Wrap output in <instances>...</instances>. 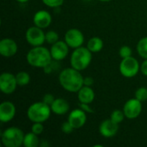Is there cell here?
I'll return each instance as SVG.
<instances>
[{"label":"cell","instance_id":"6da1fadb","mask_svg":"<svg viewBox=\"0 0 147 147\" xmlns=\"http://www.w3.org/2000/svg\"><path fill=\"white\" fill-rule=\"evenodd\" d=\"M59 83L65 90L71 93H78L84 86V77L80 71L71 66L63 69L59 72Z\"/></svg>","mask_w":147,"mask_h":147},{"label":"cell","instance_id":"7a4b0ae2","mask_svg":"<svg viewBox=\"0 0 147 147\" xmlns=\"http://www.w3.org/2000/svg\"><path fill=\"white\" fill-rule=\"evenodd\" d=\"M27 62L34 68H44L52 61L50 49L43 46L33 47L27 53Z\"/></svg>","mask_w":147,"mask_h":147},{"label":"cell","instance_id":"3957f363","mask_svg":"<svg viewBox=\"0 0 147 147\" xmlns=\"http://www.w3.org/2000/svg\"><path fill=\"white\" fill-rule=\"evenodd\" d=\"M92 60V53L87 47H80L71 53L70 58L71 66L78 71H84L89 67Z\"/></svg>","mask_w":147,"mask_h":147},{"label":"cell","instance_id":"277c9868","mask_svg":"<svg viewBox=\"0 0 147 147\" xmlns=\"http://www.w3.org/2000/svg\"><path fill=\"white\" fill-rule=\"evenodd\" d=\"M52 114V110L49 105L45 102H36L32 103L27 110V116L31 122L44 123L47 121Z\"/></svg>","mask_w":147,"mask_h":147},{"label":"cell","instance_id":"5b68a950","mask_svg":"<svg viewBox=\"0 0 147 147\" xmlns=\"http://www.w3.org/2000/svg\"><path fill=\"white\" fill-rule=\"evenodd\" d=\"M23 131L17 127L6 128L1 134L2 144L5 147H20L23 145Z\"/></svg>","mask_w":147,"mask_h":147},{"label":"cell","instance_id":"8992f818","mask_svg":"<svg viewBox=\"0 0 147 147\" xmlns=\"http://www.w3.org/2000/svg\"><path fill=\"white\" fill-rule=\"evenodd\" d=\"M119 70L123 77L131 78L138 74L140 70V65L136 58L130 56L121 59L119 65Z\"/></svg>","mask_w":147,"mask_h":147},{"label":"cell","instance_id":"52a82bcc","mask_svg":"<svg viewBox=\"0 0 147 147\" xmlns=\"http://www.w3.org/2000/svg\"><path fill=\"white\" fill-rule=\"evenodd\" d=\"M25 39L32 47L42 46L46 42V33L42 28L34 25L27 29L25 33Z\"/></svg>","mask_w":147,"mask_h":147},{"label":"cell","instance_id":"ba28073f","mask_svg":"<svg viewBox=\"0 0 147 147\" xmlns=\"http://www.w3.org/2000/svg\"><path fill=\"white\" fill-rule=\"evenodd\" d=\"M16 75L11 72H3L0 75V90L5 95H11L15 92L17 87Z\"/></svg>","mask_w":147,"mask_h":147},{"label":"cell","instance_id":"9c48e42d","mask_svg":"<svg viewBox=\"0 0 147 147\" xmlns=\"http://www.w3.org/2000/svg\"><path fill=\"white\" fill-rule=\"evenodd\" d=\"M64 40L70 48L76 49L83 46L84 42V35L78 28H70L65 32Z\"/></svg>","mask_w":147,"mask_h":147},{"label":"cell","instance_id":"30bf717a","mask_svg":"<svg viewBox=\"0 0 147 147\" xmlns=\"http://www.w3.org/2000/svg\"><path fill=\"white\" fill-rule=\"evenodd\" d=\"M122 110L126 118L129 120L136 119L140 115L142 112V102L139 101L135 97L131 98L125 102Z\"/></svg>","mask_w":147,"mask_h":147},{"label":"cell","instance_id":"8fae6325","mask_svg":"<svg viewBox=\"0 0 147 147\" xmlns=\"http://www.w3.org/2000/svg\"><path fill=\"white\" fill-rule=\"evenodd\" d=\"M69 46L65 40H58L56 43L51 45L50 53L52 59L58 61H62L69 54Z\"/></svg>","mask_w":147,"mask_h":147},{"label":"cell","instance_id":"7c38bea8","mask_svg":"<svg viewBox=\"0 0 147 147\" xmlns=\"http://www.w3.org/2000/svg\"><path fill=\"white\" fill-rule=\"evenodd\" d=\"M67 121L71 124L74 129H79L83 127L86 123V121H87L86 112H84L80 108L75 109L70 112Z\"/></svg>","mask_w":147,"mask_h":147},{"label":"cell","instance_id":"4fadbf2b","mask_svg":"<svg viewBox=\"0 0 147 147\" xmlns=\"http://www.w3.org/2000/svg\"><path fill=\"white\" fill-rule=\"evenodd\" d=\"M16 109L13 102L5 101L0 104V121L2 123H8L11 121L16 116Z\"/></svg>","mask_w":147,"mask_h":147},{"label":"cell","instance_id":"5bb4252c","mask_svg":"<svg viewBox=\"0 0 147 147\" xmlns=\"http://www.w3.org/2000/svg\"><path fill=\"white\" fill-rule=\"evenodd\" d=\"M18 51L17 43L10 38H3L0 40V54L4 58H10Z\"/></svg>","mask_w":147,"mask_h":147},{"label":"cell","instance_id":"9a60e30c","mask_svg":"<svg viewBox=\"0 0 147 147\" xmlns=\"http://www.w3.org/2000/svg\"><path fill=\"white\" fill-rule=\"evenodd\" d=\"M119 124L111 119H106L101 122L99 126V133L104 138H112L116 135L119 130Z\"/></svg>","mask_w":147,"mask_h":147},{"label":"cell","instance_id":"2e32d148","mask_svg":"<svg viewBox=\"0 0 147 147\" xmlns=\"http://www.w3.org/2000/svg\"><path fill=\"white\" fill-rule=\"evenodd\" d=\"M53 21L52 15L45 9L38 10L33 16V22L34 26H37L42 29L48 28Z\"/></svg>","mask_w":147,"mask_h":147},{"label":"cell","instance_id":"e0dca14e","mask_svg":"<svg viewBox=\"0 0 147 147\" xmlns=\"http://www.w3.org/2000/svg\"><path fill=\"white\" fill-rule=\"evenodd\" d=\"M50 108L52 113L57 115H65L70 110V104L65 99L62 97H58L55 98L54 102L52 103Z\"/></svg>","mask_w":147,"mask_h":147},{"label":"cell","instance_id":"ac0fdd59","mask_svg":"<svg viewBox=\"0 0 147 147\" xmlns=\"http://www.w3.org/2000/svg\"><path fill=\"white\" fill-rule=\"evenodd\" d=\"M96 97V94L94 90L90 86L84 85L78 91V99L81 103H88L91 104Z\"/></svg>","mask_w":147,"mask_h":147},{"label":"cell","instance_id":"d6986e66","mask_svg":"<svg viewBox=\"0 0 147 147\" xmlns=\"http://www.w3.org/2000/svg\"><path fill=\"white\" fill-rule=\"evenodd\" d=\"M103 46H104V43H103V40L100 38V37H97V36H93L91 37L88 42H87V48L92 53H99L102 51V49L103 48Z\"/></svg>","mask_w":147,"mask_h":147},{"label":"cell","instance_id":"ffe728a7","mask_svg":"<svg viewBox=\"0 0 147 147\" xmlns=\"http://www.w3.org/2000/svg\"><path fill=\"white\" fill-rule=\"evenodd\" d=\"M39 135L34 134L33 132H29L24 135L23 140V146L25 147H37L40 146V140L38 138Z\"/></svg>","mask_w":147,"mask_h":147},{"label":"cell","instance_id":"44dd1931","mask_svg":"<svg viewBox=\"0 0 147 147\" xmlns=\"http://www.w3.org/2000/svg\"><path fill=\"white\" fill-rule=\"evenodd\" d=\"M16 78L17 85L20 87H24L28 85L30 82V75L24 71L17 72L16 75Z\"/></svg>","mask_w":147,"mask_h":147},{"label":"cell","instance_id":"7402d4cb","mask_svg":"<svg viewBox=\"0 0 147 147\" xmlns=\"http://www.w3.org/2000/svg\"><path fill=\"white\" fill-rule=\"evenodd\" d=\"M138 54L144 59H147V36L141 38L136 47Z\"/></svg>","mask_w":147,"mask_h":147},{"label":"cell","instance_id":"603a6c76","mask_svg":"<svg viewBox=\"0 0 147 147\" xmlns=\"http://www.w3.org/2000/svg\"><path fill=\"white\" fill-rule=\"evenodd\" d=\"M59 62L60 61H58V60H54V59H52V61L43 68V71L46 74H51L54 71H57L59 70L60 68V65H59Z\"/></svg>","mask_w":147,"mask_h":147},{"label":"cell","instance_id":"cb8c5ba5","mask_svg":"<svg viewBox=\"0 0 147 147\" xmlns=\"http://www.w3.org/2000/svg\"><path fill=\"white\" fill-rule=\"evenodd\" d=\"M125 114L123 112V110H120V109H115L114 110L111 115H110V119L115 121V123L117 124H120L123 121H124V118H125Z\"/></svg>","mask_w":147,"mask_h":147},{"label":"cell","instance_id":"d4e9b609","mask_svg":"<svg viewBox=\"0 0 147 147\" xmlns=\"http://www.w3.org/2000/svg\"><path fill=\"white\" fill-rule=\"evenodd\" d=\"M59 34L54 30H49L46 33V42L50 45H53L56 43L58 40H59Z\"/></svg>","mask_w":147,"mask_h":147},{"label":"cell","instance_id":"484cf974","mask_svg":"<svg viewBox=\"0 0 147 147\" xmlns=\"http://www.w3.org/2000/svg\"><path fill=\"white\" fill-rule=\"evenodd\" d=\"M134 97L142 102L147 101V88L140 87L138 90H136L135 94H134Z\"/></svg>","mask_w":147,"mask_h":147},{"label":"cell","instance_id":"4316f807","mask_svg":"<svg viewBox=\"0 0 147 147\" xmlns=\"http://www.w3.org/2000/svg\"><path fill=\"white\" fill-rule=\"evenodd\" d=\"M41 1L46 6H47L49 8L58 9L63 5L65 0H41Z\"/></svg>","mask_w":147,"mask_h":147},{"label":"cell","instance_id":"83f0119b","mask_svg":"<svg viewBox=\"0 0 147 147\" xmlns=\"http://www.w3.org/2000/svg\"><path fill=\"white\" fill-rule=\"evenodd\" d=\"M132 53H133L132 48L128 46H122L119 50V55L121 59L130 57L132 56Z\"/></svg>","mask_w":147,"mask_h":147},{"label":"cell","instance_id":"f1b7e54d","mask_svg":"<svg viewBox=\"0 0 147 147\" xmlns=\"http://www.w3.org/2000/svg\"><path fill=\"white\" fill-rule=\"evenodd\" d=\"M43 131H44L43 123H40V122H34L33 123V125L31 127V132H33L34 134H35L37 135H40Z\"/></svg>","mask_w":147,"mask_h":147},{"label":"cell","instance_id":"f546056e","mask_svg":"<svg viewBox=\"0 0 147 147\" xmlns=\"http://www.w3.org/2000/svg\"><path fill=\"white\" fill-rule=\"evenodd\" d=\"M61 130H62V132H63L64 134H71L75 129H74V127L71 126V124L67 121L64 122V123L61 125Z\"/></svg>","mask_w":147,"mask_h":147},{"label":"cell","instance_id":"4dcf8cb0","mask_svg":"<svg viewBox=\"0 0 147 147\" xmlns=\"http://www.w3.org/2000/svg\"><path fill=\"white\" fill-rule=\"evenodd\" d=\"M54 100H55V97L53 96V94H50V93L46 94V95L43 96V98H42V102H45L46 104L49 105V106L52 105V103L54 102Z\"/></svg>","mask_w":147,"mask_h":147},{"label":"cell","instance_id":"1f68e13d","mask_svg":"<svg viewBox=\"0 0 147 147\" xmlns=\"http://www.w3.org/2000/svg\"><path fill=\"white\" fill-rule=\"evenodd\" d=\"M79 108L82 109L84 112L86 113H93V109H91L90 107V104H88V103H81L79 102Z\"/></svg>","mask_w":147,"mask_h":147},{"label":"cell","instance_id":"d6a6232c","mask_svg":"<svg viewBox=\"0 0 147 147\" xmlns=\"http://www.w3.org/2000/svg\"><path fill=\"white\" fill-rule=\"evenodd\" d=\"M94 84V78L92 77H85L84 78V85L91 87Z\"/></svg>","mask_w":147,"mask_h":147},{"label":"cell","instance_id":"836d02e7","mask_svg":"<svg viewBox=\"0 0 147 147\" xmlns=\"http://www.w3.org/2000/svg\"><path fill=\"white\" fill-rule=\"evenodd\" d=\"M140 71L144 76L147 77V59H144V61L140 65Z\"/></svg>","mask_w":147,"mask_h":147},{"label":"cell","instance_id":"e575fe53","mask_svg":"<svg viewBox=\"0 0 147 147\" xmlns=\"http://www.w3.org/2000/svg\"><path fill=\"white\" fill-rule=\"evenodd\" d=\"M40 146L41 147H47L49 146V143L46 140H43V141H41V143H40Z\"/></svg>","mask_w":147,"mask_h":147},{"label":"cell","instance_id":"d590c367","mask_svg":"<svg viewBox=\"0 0 147 147\" xmlns=\"http://www.w3.org/2000/svg\"><path fill=\"white\" fill-rule=\"evenodd\" d=\"M18 3H28L29 2L30 0H16Z\"/></svg>","mask_w":147,"mask_h":147},{"label":"cell","instance_id":"8d00e7d4","mask_svg":"<svg viewBox=\"0 0 147 147\" xmlns=\"http://www.w3.org/2000/svg\"><path fill=\"white\" fill-rule=\"evenodd\" d=\"M98 1H101V2H109V1H112V0H98Z\"/></svg>","mask_w":147,"mask_h":147}]
</instances>
